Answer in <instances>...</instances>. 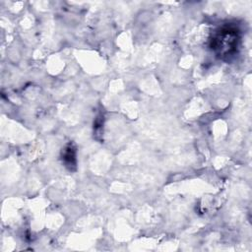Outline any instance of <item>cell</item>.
Instances as JSON below:
<instances>
[{"mask_svg": "<svg viewBox=\"0 0 252 252\" xmlns=\"http://www.w3.org/2000/svg\"><path fill=\"white\" fill-rule=\"evenodd\" d=\"M238 41V30L232 26H223L215 32L211 39V47L219 56L227 57L236 51Z\"/></svg>", "mask_w": 252, "mask_h": 252, "instance_id": "6da1fadb", "label": "cell"}, {"mask_svg": "<svg viewBox=\"0 0 252 252\" xmlns=\"http://www.w3.org/2000/svg\"><path fill=\"white\" fill-rule=\"evenodd\" d=\"M63 159L69 166H74L76 162V153L72 145H68L63 152Z\"/></svg>", "mask_w": 252, "mask_h": 252, "instance_id": "7a4b0ae2", "label": "cell"}]
</instances>
